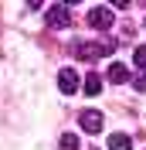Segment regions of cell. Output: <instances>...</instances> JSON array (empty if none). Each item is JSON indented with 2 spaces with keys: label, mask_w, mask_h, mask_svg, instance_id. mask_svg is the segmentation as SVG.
Listing matches in <instances>:
<instances>
[{
  "label": "cell",
  "mask_w": 146,
  "mask_h": 150,
  "mask_svg": "<svg viewBox=\"0 0 146 150\" xmlns=\"http://www.w3.org/2000/svg\"><path fill=\"white\" fill-rule=\"evenodd\" d=\"M112 41L105 38V41H72V55L75 58H82V62H95V58L102 55H112Z\"/></svg>",
  "instance_id": "obj_1"
},
{
  "label": "cell",
  "mask_w": 146,
  "mask_h": 150,
  "mask_svg": "<svg viewBox=\"0 0 146 150\" xmlns=\"http://www.w3.org/2000/svg\"><path fill=\"white\" fill-rule=\"evenodd\" d=\"M133 62H136V68L146 75V48H136V55H133Z\"/></svg>",
  "instance_id": "obj_10"
},
{
  "label": "cell",
  "mask_w": 146,
  "mask_h": 150,
  "mask_svg": "<svg viewBox=\"0 0 146 150\" xmlns=\"http://www.w3.org/2000/svg\"><path fill=\"white\" fill-rule=\"evenodd\" d=\"M109 82H129V68L122 62H112L109 65Z\"/></svg>",
  "instance_id": "obj_7"
},
{
  "label": "cell",
  "mask_w": 146,
  "mask_h": 150,
  "mask_svg": "<svg viewBox=\"0 0 146 150\" xmlns=\"http://www.w3.org/2000/svg\"><path fill=\"white\" fill-rule=\"evenodd\" d=\"M58 150H82V143H78L75 133H65L61 140H58Z\"/></svg>",
  "instance_id": "obj_9"
},
{
  "label": "cell",
  "mask_w": 146,
  "mask_h": 150,
  "mask_svg": "<svg viewBox=\"0 0 146 150\" xmlns=\"http://www.w3.org/2000/svg\"><path fill=\"white\" fill-rule=\"evenodd\" d=\"M44 24H48V28H55V31L72 28V7H68V4H51L48 14H44Z\"/></svg>",
  "instance_id": "obj_2"
},
{
  "label": "cell",
  "mask_w": 146,
  "mask_h": 150,
  "mask_svg": "<svg viewBox=\"0 0 146 150\" xmlns=\"http://www.w3.org/2000/svg\"><path fill=\"white\" fill-rule=\"evenodd\" d=\"M133 89H136V92H146V75H143V72L133 79Z\"/></svg>",
  "instance_id": "obj_11"
},
{
  "label": "cell",
  "mask_w": 146,
  "mask_h": 150,
  "mask_svg": "<svg viewBox=\"0 0 146 150\" xmlns=\"http://www.w3.org/2000/svg\"><path fill=\"white\" fill-rule=\"evenodd\" d=\"M109 150H133V137L129 133H112L109 137Z\"/></svg>",
  "instance_id": "obj_6"
},
{
  "label": "cell",
  "mask_w": 146,
  "mask_h": 150,
  "mask_svg": "<svg viewBox=\"0 0 146 150\" xmlns=\"http://www.w3.org/2000/svg\"><path fill=\"white\" fill-rule=\"evenodd\" d=\"M88 24H92L95 31H109V28H112V10H109V7H92V10H88Z\"/></svg>",
  "instance_id": "obj_4"
},
{
  "label": "cell",
  "mask_w": 146,
  "mask_h": 150,
  "mask_svg": "<svg viewBox=\"0 0 146 150\" xmlns=\"http://www.w3.org/2000/svg\"><path fill=\"white\" fill-rule=\"evenodd\" d=\"M99 89H102V79H99V72L85 75V85H82V92H85V96H99Z\"/></svg>",
  "instance_id": "obj_8"
},
{
  "label": "cell",
  "mask_w": 146,
  "mask_h": 150,
  "mask_svg": "<svg viewBox=\"0 0 146 150\" xmlns=\"http://www.w3.org/2000/svg\"><path fill=\"white\" fill-rule=\"evenodd\" d=\"M78 123H82V130H85V133H102V126H105V120H102V112H99V109H82Z\"/></svg>",
  "instance_id": "obj_3"
},
{
  "label": "cell",
  "mask_w": 146,
  "mask_h": 150,
  "mask_svg": "<svg viewBox=\"0 0 146 150\" xmlns=\"http://www.w3.org/2000/svg\"><path fill=\"white\" fill-rule=\"evenodd\" d=\"M82 79H78V75H75V68H61V72H58V89H61L65 96H72V92H78V89H82Z\"/></svg>",
  "instance_id": "obj_5"
}]
</instances>
